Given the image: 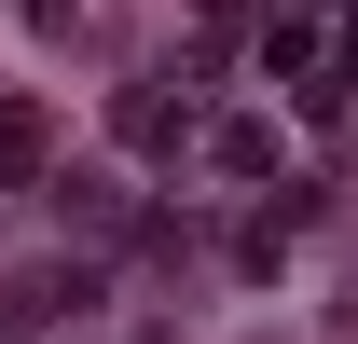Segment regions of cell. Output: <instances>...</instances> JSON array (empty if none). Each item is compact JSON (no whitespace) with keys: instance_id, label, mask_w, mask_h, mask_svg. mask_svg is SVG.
Returning <instances> with one entry per match:
<instances>
[{"instance_id":"cell-1","label":"cell","mask_w":358,"mask_h":344,"mask_svg":"<svg viewBox=\"0 0 358 344\" xmlns=\"http://www.w3.org/2000/svg\"><path fill=\"white\" fill-rule=\"evenodd\" d=\"M262 69H275V83H303V69H317V0H289V14L262 28Z\"/></svg>"},{"instance_id":"cell-2","label":"cell","mask_w":358,"mask_h":344,"mask_svg":"<svg viewBox=\"0 0 358 344\" xmlns=\"http://www.w3.org/2000/svg\"><path fill=\"white\" fill-rule=\"evenodd\" d=\"M42 166V110H28V96H0V179H28Z\"/></svg>"},{"instance_id":"cell-3","label":"cell","mask_w":358,"mask_h":344,"mask_svg":"<svg viewBox=\"0 0 358 344\" xmlns=\"http://www.w3.org/2000/svg\"><path fill=\"white\" fill-rule=\"evenodd\" d=\"M345 83H358V0H345Z\"/></svg>"}]
</instances>
